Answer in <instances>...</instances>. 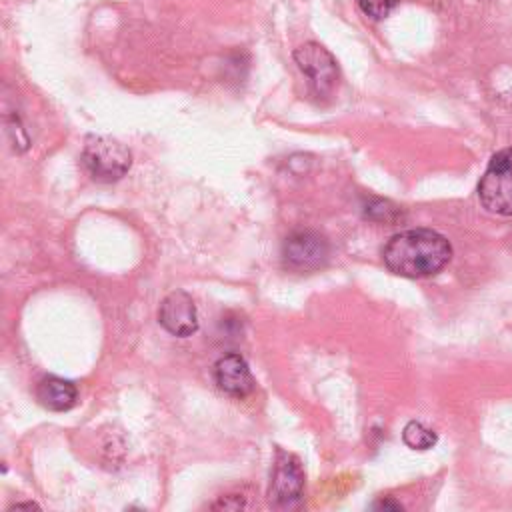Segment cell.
I'll use <instances>...</instances> for the list:
<instances>
[{
	"label": "cell",
	"mask_w": 512,
	"mask_h": 512,
	"mask_svg": "<svg viewBox=\"0 0 512 512\" xmlns=\"http://www.w3.org/2000/svg\"><path fill=\"white\" fill-rule=\"evenodd\" d=\"M298 68L308 76L312 94L318 100L330 98L338 86V64L334 56L318 42H306L294 50Z\"/></svg>",
	"instance_id": "cell-4"
},
{
	"label": "cell",
	"mask_w": 512,
	"mask_h": 512,
	"mask_svg": "<svg viewBox=\"0 0 512 512\" xmlns=\"http://www.w3.org/2000/svg\"><path fill=\"white\" fill-rule=\"evenodd\" d=\"M160 326L172 336L186 338L198 330V310L192 296L184 290L170 292L158 308Z\"/></svg>",
	"instance_id": "cell-7"
},
{
	"label": "cell",
	"mask_w": 512,
	"mask_h": 512,
	"mask_svg": "<svg viewBox=\"0 0 512 512\" xmlns=\"http://www.w3.org/2000/svg\"><path fill=\"white\" fill-rule=\"evenodd\" d=\"M282 258L292 270L314 272L326 266L330 258V244L314 230H298L284 240Z\"/></svg>",
	"instance_id": "cell-6"
},
{
	"label": "cell",
	"mask_w": 512,
	"mask_h": 512,
	"mask_svg": "<svg viewBox=\"0 0 512 512\" xmlns=\"http://www.w3.org/2000/svg\"><path fill=\"white\" fill-rule=\"evenodd\" d=\"M384 266L402 278H428L452 260L446 236L430 228H412L394 234L382 250Z\"/></svg>",
	"instance_id": "cell-1"
},
{
	"label": "cell",
	"mask_w": 512,
	"mask_h": 512,
	"mask_svg": "<svg viewBox=\"0 0 512 512\" xmlns=\"http://www.w3.org/2000/svg\"><path fill=\"white\" fill-rule=\"evenodd\" d=\"M12 508H28V510H32V508H40V506L34 504V502H18V504H14Z\"/></svg>",
	"instance_id": "cell-14"
},
{
	"label": "cell",
	"mask_w": 512,
	"mask_h": 512,
	"mask_svg": "<svg viewBox=\"0 0 512 512\" xmlns=\"http://www.w3.org/2000/svg\"><path fill=\"white\" fill-rule=\"evenodd\" d=\"M304 494V468L298 456L278 448L268 488V502L278 508H294Z\"/></svg>",
	"instance_id": "cell-5"
},
{
	"label": "cell",
	"mask_w": 512,
	"mask_h": 512,
	"mask_svg": "<svg viewBox=\"0 0 512 512\" xmlns=\"http://www.w3.org/2000/svg\"><path fill=\"white\" fill-rule=\"evenodd\" d=\"M80 160L96 182H116L132 166L130 150L122 142L100 134H92L84 140Z\"/></svg>",
	"instance_id": "cell-2"
},
{
	"label": "cell",
	"mask_w": 512,
	"mask_h": 512,
	"mask_svg": "<svg viewBox=\"0 0 512 512\" xmlns=\"http://www.w3.org/2000/svg\"><path fill=\"white\" fill-rule=\"evenodd\" d=\"M214 380L222 392L234 398L248 396L256 386L248 362L238 352H228L216 360Z\"/></svg>",
	"instance_id": "cell-8"
},
{
	"label": "cell",
	"mask_w": 512,
	"mask_h": 512,
	"mask_svg": "<svg viewBox=\"0 0 512 512\" xmlns=\"http://www.w3.org/2000/svg\"><path fill=\"white\" fill-rule=\"evenodd\" d=\"M374 508H382V510H402L400 502H394L392 498H382L378 502H374Z\"/></svg>",
	"instance_id": "cell-13"
},
{
	"label": "cell",
	"mask_w": 512,
	"mask_h": 512,
	"mask_svg": "<svg viewBox=\"0 0 512 512\" xmlns=\"http://www.w3.org/2000/svg\"><path fill=\"white\" fill-rule=\"evenodd\" d=\"M38 402L52 412H66L76 406L78 388L72 380L60 376H44L36 386Z\"/></svg>",
	"instance_id": "cell-9"
},
{
	"label": "cell",
	"mask_w": 512,
	"mask_h": 512,
	"mask_svg": "<svg viewBox=\"0 0 512 512\" xmlns=\"http://www.w3.org/2000/svg\"><path fill=\"white\" fill-rule=\"evenodd\" d=\"M402 440L412 450H430L438 442V436L422 422L410 420L402 430Z\"/></svg>",
	"instance_id": "cell-10"
},
{
	"label": "cell",
	"mask_w": 512,
	"mask_h": 512,
	"mask_svg": "<svg viewBox=\"0 0 512 512\" xmlns=\"http://www.w3.org/2000/svg\"><path fill=\"white\" fill-rule=\"evenodd\" d=\"M482 206L498 216H512V148L496 152L478 182Z\"/></svg>",
	"instance_id": "cell-3"
},
{
	"label": "cell",
	"mask_w": 512,
	"mask_h": 512,
	"mask_svg": "<svg viewBox=\"0 0 512 512\" xmlns=\"http://www.w3.org/2000/svg\"><path fill=\"white\" fill-rule=\"evenodd\" d=\"M364 212L370 220H378V222H396L398 216H400L398 206L390 204L388 200H380V198H372L366 204Z\"/></svg>",
	"instance_id": "cell-11"
},
{
	"label": "cell",
	"mask_w": 512,
	"mask_h": 512,
	"mask_svg": "<svg viewBox=\"0 0 512 512\" xmlns=\"http://www.w3.org/2000/svg\"><path fill=\"white\" fill-rule=\"evenodd\" d=\"M356 2L366 16H370L372 20H382L394 10V6L400 0H356Z\"/></svg>",
	"instance_id": "cell-12"
}]
</instances>
